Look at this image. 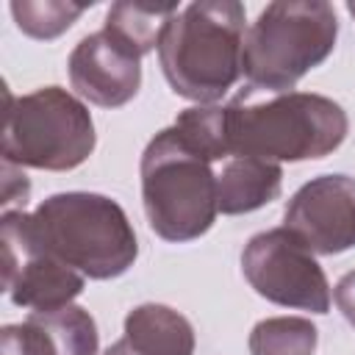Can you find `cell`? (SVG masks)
Instances as JSON below:
<instances>
[{
  "label": "cell",
  "instance_id": "obj_1",
  "mask_svg": "<svg viewBox=\"0 0 355 355\" xmlns=\"http://www.w3.org/2000/svg\"><path fill=\"white\" fill-rule=\"evenodd\" d=\"M349 130L347 111L313 92H286L252 103L247 86L225 105L227 153L263 161H316L336 153Z\"/></svg>",
  "mask_w": 355,
  "mask_h": 355
},
{
  "label": "cell",
  "instance_id": "obj_2",
  "mask_svg": "<svg viewBox=\"0 0 355 355\" xmlns=\"http://www.w3.org/2000/svg\"><path fill=\"white\" fill-rule=\"evenodd\" d=\"M244 6L200 0L180 6L158 42V64L175 94L216 105L241 78Z\"/></svg>",
  "mask_w": 355,
  "mask_h": 355
},
{
  "label": "cell",
  "instance_id": "obj_3",
  "mask_svg": "<svg viewBox=\"0 0 355 355\" xmlns=\"http://www.w3.org/2000/svg\"><path fill=\"white\" fill-rule=\"evenodd\" d=\"M33 241L89 280L125 275L139 258L125 208L97 191H58L28 214Z\"/></svg>",
  "mask_w": 355,
  "mask_h": 355
},
{
  "label": "cell",
  "instance_id": "obj_4",
  "mask_svg": "<svg viewBox=\"0 0 355 355\" xmlns=\"http://www.w3.org/2000/svg\"><path fill=\"white\" fill-rule=\"evenodd\" d=\"M338 39L336 8L324 0L269 3L244 36L241 75L255 92L286 94L327 61Z\"/></svg>",
  "mask_w": 355,
  "mask_h": 355
},
{
  "label": "cell",
  "instance_id": "obj_5",
  "mask_svg": "<svg viewBox=\"0 0 355 355\" xmlns=\"http://www.w3.org/2000/svg\"><path fill=\"white\" fill-rule=\"evenodd\" d=\"M141 202L147 225L172 244L205 236L219 214L216 172L175 128L158 130L141 153Z\"/></svg>",
  "mask_w": 355,
  "mask_h": 355
},
{
  "label": "cell",
  "instance_id": "obj_6",
  "mask_svg": "<svg viewBox=\"0 0 355 355\" xmlns=\"http://www.w3.org/2000/svg\"><path fill=\"white\" fill-rule=\"evenodd\" d=\"M97 144L86 103L61 86H42L22 97L6 89L3 161L14 166L67 172L80 166Z\"/></svg>",
  "mask_w": 355,
  "mask_h": 355
},
{
  "label": "cell",
  "instance_id": "obj_7",
  "mask_svg": "<svg viewBox=\"0 0 355 355\" xmlns=\"http://www.w3.org/2000/svg\"><path fill=\"white\" fill-rule=\"evenodd\" d=\"M241 272L252 291L275 305L327 313L330 283L316 255L288 227L255 233L241 252Z\"/></svg>",
  "mask_w": 355,
  "mask_h": 355
},
{
  "label": "cell",
  "instance_id": "obj_8",
  "mask_svg": "<svg viewBox=\"0 0 355 355\" xmlns=\"http://www.w3.org/2000/svg\"><path fill=\"white\" fill-rule=\"evenodd\" d=\"M0 244H3V286L14 305L28 308L31 313L55 311L72 305L80 297L86 277L44 252L28 227L25 208L3 211L0 219Z\"/></svg>",
  "mask_w": 355,
  "mask_h": 355
},
{
  "label": "cell",
  "instance_id": "obj_9",
  "mask_svg": "<svg viewBox=\"0 0 355 355\" xmlns=\"http://www.w3.org/2000/svg\"><path fill=\"white\" fill-rule=\"evenodd\" d=\"M288 227L313 255H338L355 247V178L319 175L302 183L283 208Z\"/></svg>",
  "mask_w": 355,
  "mask_h": 355
},
{
  "label": "cell",
  "instance_id": "obj_10",
  "mask_svg": "<svg viewBox=\"0 0 355 355\" xmlns=\"http://www.w3.org/2000/svg\"><path fill=\"white\" fill-rule=\"evenodd\" d=\"M67 72L78 97L100 108H119L130 103L141 86V58L105 28L83 36L75 44Z\"/></svg>",
  "mask_w": 355,
  "mask_h": 355
},
{
  "label": "cell",
  "instance_id": "obj_11",
  "mask_svg": "<svg viewBox=\"0 0 355 355\" xmlns=\"http://www.w3.org/2000/svg\"><path fill=\"white\" fill-rule=\"evenodd\" d=\"M283 166L263 158L233 155L216 172V205L222 214H250L280 197Z\"/></svg>",
  "mask_w": 355,
  "mask_h": 355
},
{
  "label": "cell",
  "instance_id": "obj_12",
  "mask_svg": "<svg viewBox=\"0 0 355 355\" xmlns=\"http://www.w3.org/2000/svg\"><path fill=\"white\" fill-rule=\"evenodd\" d=\"M122 338L141 355H194L197 347L191 322L161 302H144L128 311Z\"/></svg>",
  "mask_w": 355,
  "mask_h": 355
},
{
  "label": "cell",
  "instance_id": "obj_13",
  "mask_svg": "<svg viewBox=\"0 0 355 355\" xmlns=\"http://www.w3.org/2000/svg\"><path fill=\"white\" fill-rule=\"evenodd\" d=\"M178 3H130L119 0L105 14V31L119 39L125 47H130L139 58L158 50L161 33L166 22L178 14Z\"/></svg>",
  "mask_w": 355,
  "mask_h": 355
},
{
  "label": "cell",
  "instance_id": "obj_14",
  "mask_svg": "<svg viewBox=\"0 0 355 355\" xmlns=\"http://www.w3.org/2000/svg\"><path fill=\"white\" fill-rule=\"evenodd\" d=\"M31 319L50 336L55 355H97L100 333L94 316L80 305H64L55 311L31 313Z\"/></svg>",
  "mask_w": 355,
  "mask_h": 355
},
{
  "label": "cell",
  "instance_id": "obj_15",
  "mask_svg": "<svg viewBox=\"0 0 355 355\" xmlns=\"http://www.w3.org/2000/svg\"><path fill=\"white\" fill-rule=\"evenodd\" d=\"M319 330L305 316H269L250 333V355H313Z\"/></svg>",
  "mask_w": 355,
  "mask_h": 355
},
{
  "label": "cell",
  "instance_id": "obj_16",
  "mask_svg": "<svg viewBox=\"0 0 355 355\" xmlns=\"http://www.w3.org/2000/svg\"><path fill=\"white\" fill-rule=\"evenodd\" d=\"M8 8L17 28L25 36L50 42L67 33L89 6L64 3V0H14Z\"/></svg>",
  "mask_w": 355,
  "mask_h": 355
},
{
  "label": "cell",
  "instance_id": "obj_17",
  "mask_svg": "<svg viewBox=\"0 0 355 355\" xmlns=\"http://www.w3.org/2000/svg\"><path fill=\"white\" fill-rule=\"evenodd\" d=\"M0 355H55L50 336L28 316L0 330Z\"/></svg>",
  "mask_w": 355,
  "mask_h": 355
},
{
  "label": "cell",
  "instance_id": "obj_18",
  "mask_svg": "<svg viewBox=\"0 0 355 355\" xmlns=\"http://www.w3.org/2000/svg\"><path fill=\"white\" fill-rule=\"evenodd\" d=\"M31 197V183H28V175L22 172V166H14L8 161H3V211H11V205H19L25 208Z\"/></svg>",
  "mask_w": 355,
  "mask_h": 355
},
{
  "label": "cell",
  "instance_id": "obj_19",
  "mask_svg": "<svg viewBox=\"0 0 355 355\" xmlns=\"http://www.w3.org/2000/svg\"><path fill=\"white\" fill-rule=\"evenodd\" d=\"M333 300H336V308L341 311V316L355 327V269L338 277V283L333 288Z\"/></svg>",
  "mask_w": 355,
  "mask_h": 355
},
{
  "label": "cell",
  "instance_id": "obj_20",
  "mask_svg": "<svg viewBox=\"0 0 355 355\" xmlns=\"http://www.w3.org/2000/svg\"><path fill=\"white\" fill-rule=\"evenodd\" d=\"M103 355H141V352H136V349H133V347H130L125 338H119V341H114V344H111V347H108Z\"/></svg>",
  "mask_w": 355,
  "mask_h": 355
},
{
  "label": "cell",
  "instance_id": "obj_21",
  "mask_svg": "<svg viewBox=\"0 0 355 355\" xmlns=\"http://www.w3.org/2000/svg\"><path fill=\"white\" fill-rule=\"evenodd\" d=\"M347 11H349V14L355 17V0H349V3H347Z\"/></svg>",
  "mask_w": 355,
  "mask_h": 355
}]
</instances>
